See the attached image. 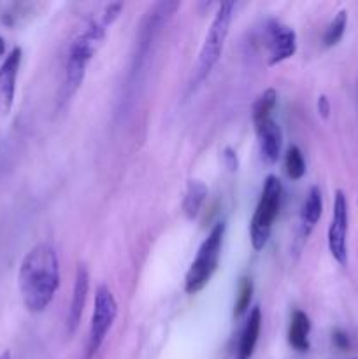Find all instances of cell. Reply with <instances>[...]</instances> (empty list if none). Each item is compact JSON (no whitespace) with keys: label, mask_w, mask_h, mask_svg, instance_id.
Listing matches in <instances>:
<instances>
[{"label":"cell","mask_w":358,"mask_h":359,"mask_svg":"<svg viewBox=\"0 0 358 359\" xmlns=\"http://www.w3.org/2000/svg\"><path fill=\"white\" fill-rule=\"evenodd\" d=\"M309 332H311V321L307 314L302 311H295L291 316L290 330H288V340L295 351L305 353L309 349Z\"/></svg>","instance_id":"4fadbf2b"},{"label":"cell","mask_w":358,"mask_h":359,"mask_svg":"<svg viewBox=\"0 0 358 359\" xmlns=\"http://www.w3.org/2000/svg\"><path fill=\"white\" fill-rule=\"evenodd\" d=\"M276 102L277 93L274 88H269V90H265L258 98H256L255 105H253V121H255V125H258V123L270 118V112L276 107Z\"/></svg>","instance_id":"2e32d148"},{"label":"cell","mask_w":358,"mask_h":359,"mask_svg":"<svg viewBox=\"0 0 358 359\" xmlns=\"http://www.w3.org/2000/svg\"><path fill=\"white\" fill-rule=\"evenodd\" d=\"M225 223L214 224L211 233L199 248L197 258L190 265L188 273L185 279V290L188 294H197L209 284L211 277L214 276L220 263L221 245H223Z\"/></svg>","instance_id":"3957f363"},{"label":"cell","mask_w":358,"mask_h":359,"mask_svg":"<svg viewBox=\"0 0 358 359\" xmlns=\"http://www.w3.org/2000/svg\"><path fill=\"white\" fill-rule=\"evenodd\" d=\"M21 298L30 312L46 311L60 286V263L49 244L35 245L27 252L18 273Z\"/></svg>","instance_id":"6da1fadb"},{"label":"cell","mask_w":358,"mask_h":359,"mask_svg":"<svg viewBox=\"0 0 358 359\" xmlns=\"http://www.w3.org/2000/svg\"><path fill=\"white\" fill-rule=\"evenodd\" d=\"M0 359H11V353H9V351H6V353L0 354Z\"/></svg>","instance_id":"cb8c5ba5"},{"label":"cell","mask_w":358,"mask_h":359,"mask_svg":"<svg viewBox=\"0 0 358 359\" xmlns=\"http://www.w3.org/2000/svg\"><path fill=\"white\" fill-rule=\"evenodd\" d=\"M318 112L321 114V118H329V112H330V104H329V98L325 95L318 98Z\"/></svg>","instance_id":"7402d4cb"},{"label":"cell","mask_w":358,"mask_h":359,"mask_svg":"<svg viewBox=\"0 0 358 359\" xmlns=\"http://www.w3.org/2000/svg\"><path fill=\"white\" fill-rule=\"evenodd\" d=\"M223 158H225V165H227L228 170H230V172H235V170H237V168H239L237 153H235V151L232 149V147H227V149H225Z\"/></svg>","instance_id":"ffe728a7"},{"label":"cell","mask_w":358,"mask_h":359,"mask_svg":"<svg viewBox=\"0 0 358 359\" xmlns=\"http://www.w3.org/2000/svg\"><path fill=\"white\" fill-rule=\"evenodd\" d=\"M346 23H347V13L343 9L336 14V18L330 21L329 28H326L325 37H323V42H325L326 48H330V46H336L337 42L343 39L344 30H346Z\"/></svg>","instance_id":"ac0fdd59"},{"label":"cell","mask_w":358,"mask_h":359,"mask_svg":"<svg viewBox=\"0 0 358 359\" xmlns=\"http://www.w3.org/2000/svg\"><path fill=\"white\" fill-rule=\"evenodd\" d=\"M323 212V198H321V191H319L318 186H312L309 189V195L305 198L304 205H302V212H300V221H302V228H304L305 235L314 228V224L318 223L319 217H321Z\"/></svg>","instance_id":"5bb4252c"},{"label":"cell","mask_w":358,"mask_h":359,"mask_svg":"<svg viewBox=\"0 0 358 359\" xmlns=\"http://www.w3.org/2000/svg\"><path fill=\"white\" fill-rule=\"evenodd\" d=\"M116 316H118V304H116L111 290L107 286H100L95 293V307L93 314H91L90 339H88V358H91L100 349Z\"/></svg>","instance_id":"8992f818"},{"label":"cell","mask_w":358,"mask_h":359,"mask_svg":"<svg viewBox=\"0 0 358 359\" xmlns=\"http://www.w3.org/2000/svg\"><path fill=\"white\" fill-rule=\"evenodd\" d=\"M281 195H283L281 181L276 175H269L265 179L262 196H260L255 216L251 219V226H249V237H251V244L256 251H262L269 242L270 230H272V224L276 221L277 212H279Z\"/></svg>","instance_id":"5b68a950"},{"label":"cell","mask_w":358,"mask_h":359,"mask_svg":"<svg viewBox=\"0 0 358 359\" xmlns=\"http://www.w3.org/2000/svg\"><path fill=\"white\" fill-rule=\"evenodd\" d=\"M260 330H262V311L258 307L251 309L246 321L244 330H242L241 342H239L237 359H251L255 353L256 342H258Z\"/></svg>","instance_id":"7c38bea8"},{"label":"cell","mask_w":358,"mask_h":359,"mask_svg":"<svg viewBox=\"0 0 358 359\" xmlns=\"http://www.w3.org/2000/svg\"><path fill=\"white\" fill-rule=\"evenodd\" d=\"M333 344H336L337 349L340 351H346L350 349V339H347V335L344 332H333Z\"/></svg>","instance_id":"44dd1931"},{"label":"cell","mask_w":358,"mask_h":359,"mask_svg":"<svg viewBox=\"0 0 358 359\" xmlns=\"http://www.w3.org/2000/svg\"><path fill=\"white\" fill-rule=\"evenodd\" d=\"M88 290H90V273L84 265H79L76 270V280H74L72 290V302H70L69 316H67V330L72 335L81 323L84 305H86Z\"/></svg>","instance_id":"9c48e42d"},{"label":"cell","mask_w":358,"mask_h":359,"mask_svg":"<svg viewBox=\"0 0 358 359\" xmlns=\"http://www.w3.org/2000/svg\"><path fill=\"white\" fill-rule=\"evenodd\" d=\"M284 167H286L288 177L293 179V181H298V179H302V175L305 174L304 156H302L300 149H298L297 146H291L290 149L286 151V158H284Z\"/></svg>","instance_id":"e0dca14e"},{"label":"cell","mask_w":358,"mask_h":359,"mask_svg":"<svg viewBox=\"0 0 358 359\" xmlns=\"http://www.w3.org/2000/svg\"><path fill=\"white\" fill-rule=\"evenodd\" d=\"M21 63V49L14 48L6 58V62L0 67V104L2 111L7 112L13 105L14 88H16L18 69Z\"/></svg>","instance_id":"8fae6325"},{"label":"cell","mask_w":358,"mask_h":359,"mask_svg":"<svg viewBox=\"0 0 358 359\" xmlns=\"http://www.w3.org/2000/svg\"><path fill=\"white\" fill-rule=\"evenodd\" d=\"M121 4H109L102 11L100 18L93 20L76 39L72 41L67 55L65 81H63V98H69L79 90L84 81L88 63L97 55L98 48L105 39V28L119 16Z\"/></svg>","instance_id":"7a4b0ae2"},{"label":"cell","mask_w":358,"mask_h":359,"mask_svg":"<svg viewBox=\"0 0 358 359\" xmlns=\"http://www.w3.org/2000/svg\"><path fill=\"white\" fill-rule=\"evenodd\" d=\"M347 202L346 196L340 189L336 191L333 198V214L332 223L329 226V249L332 252L333 259L339 265L347 263Z\"/></svg>","instance_id":"52a82bcc"},{"label":"cell","mask_w":358,"mask_h":359,"mask_svg":"<svg viewBox=\"0 0 358 359\" xmlns=\"http://www.w3.org/2000/svg\"><path fill=\"white\" fill-rule=\"evenodd\" d=\"M234 7V2H223L218 6L213 23H211L209 30H207L202 49H200L199 63H197V83H202L209 76L213 67L218 63V60H220L225 41L228 37V30H230Z\"/></svg>","instance_id":"277c9868"},{"label":"cell","mask_w":358,"mask_h":359,"mask_svg":"<svg viewBox=\"0 0 358 359\" xmlns=\"http://www.w3.org/2000/svg\"><path fill=\"white\" fill-rule=\"evenodd\" d=\"M256 133L260 140V153L269 165H274L279 160L281 146H283V132L279 125L272 118L256 125Z\"/></svg>","instance_id":"30bf717a"},{"label":"cell","mask_w":358,"mask_h":359,"mask_svg":"<svg viewBox=\"0 0 358 359\" xmlns=\"http://www.w3.org/2000/svg\"><path fill=\"white\" fill-rule=\"evenodd\" d=\"M4 53H6V42H4V39L0 37V56H2Z\"/></svg>","instance_id":"603a6c76"},{"label":"cell","mask_w":358,"mask_h":359,"mask_svg":"<svg viewBox=\"0 0 358 359\" xmlns=\"http://www.w3.org/2000/svg\"><path fill=\"white\" fill-rule=\"evenodd\" d=\"M253 280L244 277L241 279V284H239V291H237V300H235L234 305V316L235 318H241L246 311L249 309V304H251L253 298Z\"/></svg>","instance_id":"d6986e66"},{"label":"cell","mask_w":358,"mask_h":359,"mask_svg":"<svg viewBox=\"0 0 358 359\" xmlns=\"http://www.w3.org/2000/svg\"><path fill=\"white\" fill-rule=\"evenodd\" d=\"M267 48H269L270 65L284 62L297 51V35L286 25L272 21L267 27Z\"/></svg>","instance_id":"ba28073f"},{"label":"cell","mask_w":358,"mask_h":359,"mask_svg":"<svg viewBox=\"0 0 358 359\" xmlns=\"http://www.w3.org/2000/svg\"><path fill=\"white\" fill-rule=\"evenodd\" d=\"M207 196V186L202 181H190L188 189H186L185 200H183V210L188 219L199 216L200 209H202L204 202Z\"/></svg>","instance_id":"9a60e30c"}]
</instances>
